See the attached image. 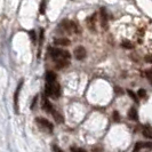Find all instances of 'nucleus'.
Wrapping results in <instances>:
<instances>
[{"label":"nucleus","mask_w":152,"mask_h":152,"mask_svg":"<svg viewBox=\"0 0 152 152\" xmlns=\"http://www.w3.org/2000/svg\"><path fill=\"white\" fill-rule=\"evenodd\" d=\"M50 56H52L53 60H56L57 62L68 61L70 58V53L66 50L60 49V48H52L50 49Z\"/></svg>","instance_id":"f257e3e1"},{"label":"nucleus","mask_w":152,"mask_h":152,"mask_svg":"<svg viewBox=\"0 0 152 152\" xmlns=\"http://www.w3.org/2000/svg\"><path fill=\"white\" fill-rule=\"evenodd\" d=\"M75 57H76L78 61H81V60H84L85 57H86V55H87V52H86V49H85L83 46H78L76 49H75Z\"/></svg>","instance_id":"f03ea898"},{"label":"nucleus","mask_w":152,"mask_h":152,"mask_svg":"<svg viewBox=\"0 0 152 152\" xmlns=\"http://www.w3.org/2000/svg\"><path fill=\"white\" fill-rule=\"evenodd\" d=\"M22 86H23V80H21L18 86H17V88H16L15 94H14V109H15V113H18V96H20V91H21Z\"/></svg>","instance_id":"7ed1b4c3"},{"label":"nucleus","mask_w":152,"mask_h":152,"mask_svg":"<svg viewBox=\"0 0 152 152\" xmlns=\"http://www.w3.org/2000/svg\"><path fill=\"white\" fill-rule=\"evenodd\" d=\"M37 122H38V124L41 126V127H42V128L49 130V132H52V130H53V124H52L50 121H48V120H47V119H45V118L39 117V118H37Z\"/></svg>","instance_id":"20e7f679"},{"label":"nucleus","mask_w":152,"mask_h":152,"mask_svg":"<svg viewBox=\"0 0 152 152\" xmlns=\"http://www.w3.org/2000/svg\"><path fill=\"white\" fill-rule=\"evenodd\" d=\"M62 25H63V29H65V30L69 31V32H77V31H78L76 23L71 22V21H68V20L63 21V22H62Z\"/></svg>","instance_id":"39448f33"},{"label":"nucleus","mask_w":152,"mask_h":152,"mask_svg":"<svg viewBox=\"0 0 152 152\" xmlns=\"http://www.w3.org/2000/svg\"><path fill=\"white\" fill-rule=\"evenodd\" d=\"M142 148L152 149V143L151 142H137L136 144H135V148H134V151L133 152H137L138 150H141Z\"/></svg>","instance_id":"423d86ee"},{"label":"nucleus","mask_w":152,"mask_h":152,"mask_svg":"<svg viewBox=\"0 0 152 152\" xmlns=\"http://www.w3.org/2000/svg\"><path fill=\"white\" fill-rule=\"evenodd\" d=\"M99 14H101V23H102V25L107 29V10H105V8L102 7L101 8V10H99Z\"/></svg>","instance_id":"0eeeda50"},{"label":"nucleus","mask_w":152,"mask_h":152,"mask_svg":"<svg viewBox=\"0 0 152 152\" xmlns=\"http://www.w3.org/2000/svg\"><path fill=\"white\" fill-rule=\"evenodd\" d=\"M61 95V87L57 83H54L52 85V96L54 97H58Z\"/></svg>","instance_id":"6e6552de"},{"label":"nucleus","mask_w":152,"mask_h":152,"mask_svg":"<svg viewBox=\"0 0 152 152\" xmlns=\"http://www.w3.org/2000/svg\"><path fill=\"white\" fill-rule=\"evenodd\" d=\"M54 44L56 46H69L71 41L68 38H56L54 40Z\"/></svg>","instance_id":"1a4fd4ad"},{"label":"nucleus","mask_w":152,"mask_h":152,"mask_svg":"<svg viewBox=\"0 0 152 152\" xmlns=\"http://www.w3.org/2000/svg\"><path fill=\"white\" fill-rule=\"evenodd\" d=\"M46 83H56V73L53 72V71H48L46 73Z\"/></svg>","instance_id":"9d476101"},{"label":"nucleus","mask_w":152,"mask_h":152,"mask_svg":"<svg viewBox=\"0 0 152 152\" xmlns=\"http://www.w3.org/2000/svg\"><path fill=\"white\" fill-rule=\"evenodd\" d=\"M42 107H44V110L47 111V112H53V107H52L50 102L46 99V97H44V99H42Z\"/></svg>","instance_id":"9b49d317"},{"label":"nucleus","mask_w":152,"mask_h":152,"mask_svg":"<svg viewBox=\"0 0 152 152\" xmlns=\"http://www.w3.org/2000/svg\"><path fill=\"white\" fill-rule=\"evenodd\" d=\"M128 117H129V119H132V120H137L138 119V114H137V110L135 109V107H132L129 110V112H128Z\"/></svg>","instance_id":"f8f14e48"},{"label":"nucleus","mask_w":152,"mask_h":152,"mask_svg":"<svg viewBox=\"0 0 152 152\" xmlns=\"http://www.w3.org/2000/svg\"><path fill=\"white\" fill-rule=\"evenodd\" d=\"M52 114L54 115V118H55V120L58 122V124H61V122L64 121V119H63V117H62L61 114L58 113L57 111H55V110H53V112H52Z\"/></svg>","instance_id":"ddd939ff"},{"label":"nucleus","mask_w":152,"mask_h":152,"mask_svg":"<svg viewBox=\"0 0 152 152\" xmlns=\"http://www.w3.org/2000/svg\"><path fill=\"white\" fill-rule=\"evenodd\" d=\"M142 134H143L144 137H148V138H151L152 140V130L150 128H144L143 132H142Z\"/></svg>","instance_id":"4468645a"},{"label":"nucleus","mask_w":152,"mask_h":152,"mask_svg":"<svg viewBox=\"0 0 152 152\" xmlns=\"http://www.w3.org/2000/svg\"><path fill=\"white\" fill-rule=\"evenodd\" d=\"M68 65H69V61H60L57 62V64H56V69L66 68Z\"/></svg>","instance_id":"2eb2a0df"},{"label":"nucleus","mask_w":152,"mask_h":152,"mask_svg":"<svg viewBox=\"0 0 152 152\" xmlns=\"http://www.w3.org/2000/svg\"><path fill=\"white\" fill-rule=\"evenodd\" d=\"M70 151L71 152H87L83 148H78V146H71L70 148Z\"/></svg>","instance_id":"dca6fc26"},{"label":"nucleus","mask_w":152,"mask_h":152,"mask_svg":"<svg viewBox=\"0 0 152 152\" xmlns=\"http://www.w3.org/2000/svg\"><path fill=\"white\" fill-rule=\"evenodd\" d=\"M127 94H128V95H129L130 97H132V99H134L135 102H137V95L135 94V93H134V91H130V89H128V91H127Z\"/></svg>","instance_id":"f3484780"},{"label":"nucleus","mask_w":152,"mask_h":152,"mask_svg":"<svg viewBox=\"0 0 152 152\" xmlns=\"http://www.w3.org/2000/svg\"><path fill=\"white\" fill-rule=\"evenodd\" d=\"M113 119H114V121L115 122L120 121V114H119L118 111H114L113 112Z\"/></svg>","instance_id":"a211bd4d"},{"label":"nucleus","mask_w":152,"mask_h":152,"mask_svg":"<svg viewBox=\"0 0 152 152\" xmlns=\"http://www.w3.org/2000/svg\"><path fill=\"white\" fill-rule=\"evenodd\" d=\"M122 47H124V48H128V49H132V48H133V45L130 44L129 41H124V42H122Z\"/></svg>","instance_id":"6ab92c4d"},{"label":"nucleus","mask_w":152,"mask_h":152,"mask_svg":"<svg viewBox=\"0 0 152 152\" xmlns=\"http://www.w3.org/2000/svg\"><path fill=\"white\" fill-rule=\"evenodd\" d=\"M137 95L140 96V97H142V99H144L145 96H146V91L144 89H140V91H137Z\"/></svg>","instance_id":"aec40b11"},{"label":"nucleus","mask_w":152,"mask_h":152,"mask_svg":"<svg viewBox=\"0 0 152 152\" xmlns=\"http://www.w3.org/2000/svg\"><path fill=\"white\" fill-rule=\"evenodd\" d=\"M45 6H46V2L45 1H42V2H41V5H40V13H41V14H44V13H45Z\"/></svg>","instance_id":"412c9836"},{"label":"nucleus","mask_w":152,"mask_h":152,"mask_svg":"<svg viewBox=\"0 0 152 152\" xmlns=\"http://www.w3.org/2000/svg\"><path fill=\"white\" fill-rule=\"evenodd\" d=\"M145 75H146V77H148V79L150 80V83H151V85H152V72H150V71H148V72H145Z\"/></svg>","instance_id":"4be33fe9"},{"label":"nucleus","mask_w":152,"mask_h":152,"mask_svg":"<svg viewBox=\"0 0 152 152\" xmlns=\"http://www.w3.org/2000/svg\"><path fill=\"white\" fill-rule=\"evenodd\" d=\"M53 150H54V152H63L61 150V149H60V148L57 146V145H54V146H53Z\"/></svg>","instance_id":"5701e85b"},{"label":"nucleus","mask_w":152,"mask_h":152,"mask_svg":"<svg viewBox=\"0 0 152 152\" xmlns=\"http://www.w3.org/2000/svg\"><path fill=\"white\" fill-rule=\"evenodd\" d=\"M30 34H31V38L33 41H36V34H34V31H30Z\"/></svg>","instance_id":"b1692460"},{"label":"nucleus","mask_w":152,"mask_h":152,"mask_svg":"<svg viewBox=\"0 0 152 152\" xmlns=\"http://www.w3.org/2000/svg\"><path fill=\"white\" fill-rule=\"evenodd\" d=\"M145 61L152 63V55H151V56H146V57H145Z\"/></svg>","instance_id":"393cba45"},{"label":"nucleus","mask_w":152,"mask_h":152,"mask_svg":"<svg viewBox=\"0 0 152 152\" xmlns=\"http://www.w3.org/2000/svg\"><path fill=\"white\" fill-rule=\"evenodd\" d=\"M115 91H117V94H121V89L120 88H115Z\"/></svg>","instance_id":"a878e982"}]
</instances>
